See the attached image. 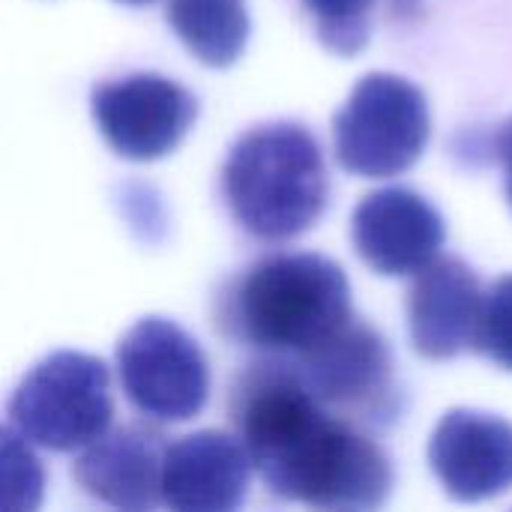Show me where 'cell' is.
<instances>
[{
  "instance_id": "obj_1",
  "label": "cell",
  "mask_w": 512,
  "mask_h": 512,
  "mask_svg": "<svg viewBox=\"0 0 512 512\" xmlns=\"http://www.w3.org/2000/svg\"><path fill=\"white\" fill-rule=\"evenodd\" d=\"M228 414L255 471L282 501L315 510H378L393 492L387 453L360 423L330 411L285 357L249 363Z\"/></svg>"
},
{
  "instance_id": "obj_15",
  "label": "cell",
  "mask_w": 512,
  "mask_h": 512,
  "mask_svg": "<svg viewBox=\"0 0 512 512\" xmlns=\"http://www.w3.org/2000/svg\"><path fill=\"white\" fill-rule=\"evenodd\" d=\"M378 0H300L318 42L336 57H354L369 45Z\"/></svg>"
},
{
  "instance_id": "obj_7",
  "label": "cell",
  "mask_w": 512,
  "mask_h": 512,
  "mask_svg": "<svg viewBox=\"0 0 512 512\" xmlns=\"http://www.w3.org/2000/svg\"><path fill=\"white\" fill-rule=\"evenodd\" d=\"M309 390L339 417L384 426L399 414L396 366L387 339L357 315L324 345L291 360Z\"/></svg>"
},
{
  "instance_id": "obj_17",
  "label": "cell",
  "mask_w": 512,
  "mask_h": 512,
  "mask_svg": "<svg viewBox=\"0 0 512 512\" xmlns=\"http://www.w3.org/2000/svg\"><path fill=\"white\" fill-rule=\"evenodd\" d=\"M471 348L489 357L504 372H512V273L498 279L483 294V309Z\"/></svg>"
},
{
  "instance_id": "obj_3",
  "label": "cell",
  "mask_w": 512,
  "mask_h": 512,
  "mask_svg": "<svg viewBox=\"0 0 512 512\" xmlns=\"http://www.w3.org/2000/svg\"><path fill=\"white\" fill-rule=\"evenodd\" d=\"M327 165L315 135L291 120L243 132L222 165V195L234 222L267 243L309 231L327 207Z\"/></svg>"
},
{
  "instance_id": "obj_4",
  "label": "cell",
  "mask_w": 512,
  "mask_h": 512,
  "mask_svg": "<svg viewBox=\"0 0 512 512\" xmlns=\"http://www.w3.org/2000/svg\"><path fill=\"white\" fill-rule=\"evenodd\" d=\"M111 417V372L105 360L81 351H54L39 360L6 405V423L51 453L84 450L108 432Z\"/></svg>"
},
{
  "instance_id": "obj_10",
  "label": "cell",
  "mask_w": 512,
  "mask_h": 512,
  "mask_svg": "<svg viewBox=\"0 0 512 512\" xmlns=\"http://www.w3.org/2000/svg\"><path fill=\"white\" fill-rule=\"evenodd\" d=\"M429 465L450 498L489 501L512 489V426L495 414L456 408L429 441Z\"/></svg>"
},
{
  "instance_id": "obj_19",
  "label": "cell",
  "mask_w": 512,
  "mask_h": 512,
  "mask_svg": "<svg viewBox=\"0 0 512 512\" xmlns=\"http://www.w3.org/2000/svg\"><path fill=\"white\" fill-rule=\"evenodd\" d=\"M117 3H129V6H144V3H153V0H117Z\"/></svg>"
},
{
  "instance_id": "obj_14",
  "label": "cell",
  "mask_w": 512,
  "mask_h": 512,
  "mask_svg": "<svg viewBox=\"0 0 512 512\" xmlns=\"http://www.w3.org/2000/svg\"><path fill=\"white\" fill-rule=\"evenodd\" d=\"M165 18L186 51L210 69L234 66L252 30L246 0H168Z\"/></svg>"
},
{
  "instance_id": "obj_11",
  "label": "cell",
  "mask_w": 512,
  "mask_h": 512,
  "mask_svg": "<svg viewBox=\"0 0 512 512\" xmlns=\"http://www.w3.org/2000/svg\"><path fill=\"white\" fill-rule=\"evenodd\" d=\"M168 441L156 426L126 423L87 444L75 465V483L117 510H153L162 504Z\"/></svg>"
},
{
  "instance_id": "obj_6",
  "label": "cell",
  "mask_w": 512,
  "mask_h": 512,
  "mask_svg": "<svg viewBox=\"0 0 512 512\" xmlns=\"http://www.w3.org/2000/svg\"><path fill=\"white\" fill-rule=\"evenodd\" d=\"M117 375L138 414L183 423L210 396V366L198 342L168 318H141L117 345Z\"/></svg>"
},
{
  "instance_id": "obj_13",
  "label": "cell",
  "mask_w": 512,
  "mask_h": 512,
  "mask_svg": "<svg viewBox=\"0 0 512 512\" xmlns=\"http://www.w3.org/2000/svg\"><path fill=\"white\" fill-rule=\"evenodd\" d=\"M483 309L477 273L462 258H438L417 273L408 294L411 345L426 360H453L474 345Z\"/></svg>"
},
{
  "instance_id": "obj_18",
  "label": "cell",
  "mask_w": 512,
  "mask_h": 512,
  "mask_svg": "<svg viewBox=\"0 0 512 512\" xmlns=\"http://www.w3.org/2000/svg\"><path fill=\"white\" fill-rule=\"evenodd\" d=\"M495 156H498V162H501V171H504V192H507L512 207V117L498 129V135H495Z\"/></svg>"
},
{
  "instance_id": "obj_20",
  "label": "cell",
  "mask_w": 512,
  "mask_h": 512,
  "mask_svg": "<svg viewBox=\"0 0 512 512\" xmlns=\"http://www.w3.org/2000/svg\"><path fill=\"white\" fill-rule=\"evenodd\" d=\"M408 3H411V0H399V6H408Z\"/></svg>"
},
{
  "instance_id": "obj_8",
  "label": "cell",
  "mask_w": 512,
  "mask_h": 512,
  "mask_svg": "<svg viewBox=\"0 0 512 512\" xmlns=\"http://www.w3.org/2000/svg\"><path fill=\"white\" fill-rule=\"evenodd\" d=\"M90 111L108 147L129 162H153L180 147L198 117V99L159 72L99 84Z\"/></svg>"
},
{
  "instance_id": "obj_2",
  "label": "cell",
  "mask_w": 512,
  "mask_h": 512,
  "mask_svg": "<svg viewBox=\"0 0 512 512\" xmlns=\"http://www.w3.org/2000/svg\"><path fill=\"white\" fill-rule=\"evenodd\" d=\"M354 318L345 270L315 252L255 261L216 300L219 330L267 357L300 360Z\"/></svg>"
},
{
  "instance_id": "obj_5",
  "label": "cell",
  "mask_w": 512,
  "mask_h": 512,
  "mask_svg": "<svg viewBox=\"0 0 512 512\" xmlns=\"http://www.w3.org/2000/svg\"><path fill=\"white\" fill-rule=\"evenodd\" d=\"M432 117L423 90L393 72L363 75L333 117L336 159L357 177H396L417 165Z\"/></svg>"
},
{
  "instance_id": "obj_16",
  "label": "cell",
  "mask_w": 512,
  "mask_h": 512,
  "mask_svg": "<svg viewBox=\"0 0 512 512\" xmlns=\"http://www.w3.org/2000/svg\"><path fill=\"white\" fill-rule=\"evenodd\" d=\"M3 438V510H36L42 501V468L36 456L27 450V438H21L9 423L0 432Z\"/></svg>"
},
{
  "instance_id": "obj_12",
  "label": "cell",
  "mask_w": 512,
  "mask_h": 512,
  "mask_svg": "<svg viewBox=\"0 0 512 512\" xmlns=\"http://www.w3.org/2000/svg\"><path fill=\"white\" fill-rule=\"evenodd\" d=\"M252 459L240 438L195 432L165 453L162 504L177 512H231L246 501Z\"/></svg>"
},
{
  "instance_id": "obj_9",
  "label": "cell",
  "mask_w": 512,
  "mask_h": 512,
  "mask_svg": "<svg viewBox=\"0 0 512 512\" xmlns=\"http://www.w3.org/2000/svg\"><path fill=\"white\" fill-rule=\"evenodd\" d=\"M357 255L381 276H417L438 261L447 240L441 213L405 186L369 192L351 216Z\"/></svg>"
}]
</instances>
